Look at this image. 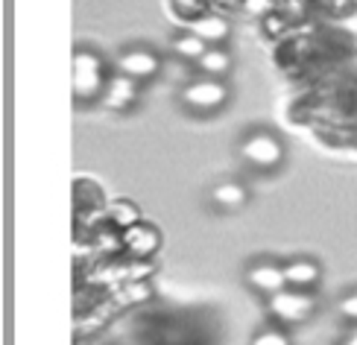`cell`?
Returning a JSON list of instances; mask_svg holds the SVG:
<instances>
[{
    "mask_svg": "<svg viewBox=\"0 0 357 345\" xmlns=\"http://www.w3.org/2000/svg\"><path fill=\"white\" fill-rule=\"evenodd\" d=\"M112 65L106 62V56L94 47H77L73 50V100L79 106H91L100 102L102 91L112 79Z\"/></svg>",
    "mask_w": 357,
    "mask_h": 345,
    "instance_id": "6da1fadb",
    "label": "cell"
},
{
    "mask_svg": "<svg viewBox=\"0 0 357 345\" xmlns=\"http://www.w3.org/2000/svg\"><path fill=\"white\" fill-rule=\"evenodd\" d=\"M237 158L255 173H275L287 161V144L278 132L255 126L243 132L241 144H237Z\"/></svg>",
    "mask_w": 357,
    "mask_h": 345,
    "instance_id": "7a4b0ae2",
    "label": "cell"
},
{
    "mask_svg": "<svg viewBox=\"0 0 357 345\" xmlns=\"http://www.w3.org/2000/svg\"><path fill=\"white\" fill-rule=\"evenodd\" d=\"M178 102L190 114L211 117V114H220L231 102V85L226 79H214V77L188 79L182 85V91H178Z\"/></svg>",
    "mask_w": 357,
    "mask_h": 345,
    "instance_id": "3957f363",
    "label": "cell"
},
{
    "mask_svg": "<svg viewBox=\"0 0 357 345\" xmlns=\"http://www.w3.org/2000/svg\"><path fill=\"white\" fill-rule=\"evenodd\" d=\"M317 296L314 290H293V287H284L281 293L266 298V310H270L273 322L284 325V328H293V325H305L314 319L317 313Z\"/></svg>",
    "mask_w": 357,
    "mask_h": 345,
    "instance_id": "277c9868",
    "label": "cell"
},
{
    "mask_svg": "<svg viewBox=\"0 0 357 345\" xmlns=\"http://www.w3.org/2000/svg\"><path fill=\"white\" fill-rule=\"evenodd\" d=\"M243 281L252 293H258L261 298H270L275 293H281L287 287V278H284V261L278 258H252L243 269Z\"/></svg>",
    "mask_w": 357,
    "mask_h": 345,
    "instance_id": "5b68a950",
    "label": "cell"
},
{
    "mask_svg": "<svg viewBox=\"0 0 357 345\" xmlns=\"http://www.w3.org/2000/svg\"><path fill=\"white\" fill-rule=\"evenodd\" d=\"M114 70L146 85L161 73V56L150 44H129V47H123L114 56Z\"/></svg>",
    "mask_w": 357,
    "mask_h": 345,
    "instance_id": "8992f818",
    "label": "cell"
},
{
    "mask_svg": "<svg viewBox=\"0 0 357 345\" xmlns=\"http://www.w3.org/2000/svg\"><path fill=\"white\" fill-rule=\"evenodd\" d=\"M141 91H144V82L126 77V73H112V79L106 85V91L100 97V106L109 109L114 114H126L132 109H138L141 102Z\"/></svg>",
    "mask_w": 357,
    "mask_h": 345,
    "instance_id": "52a82bcc",
    "label": "cell"
},
{
    "mask_svg": "<svg viewBox=\"0 0 357 345\" xmlns=\"http://www.w3.org/2000/svg\"><path fill=\"white\" fill-rule=\"evenodd\" d=\"M158 249H161V229L153 226V222L141 220L123 231V252L132 261H150Z\"/></svg>",
    "mask_w": 357,
    "mask_h": 345,
    "instance_id": "ba28073f",
    "label": "cell"
},
{
    "mask_svg": "<svg viewBox=\"0 0 357 345\" xmlns=\"http://www.w3.org/2000/svg\"><path fill=\"white\" fill-rule=\"evenodd\" d=\"M284 278L293 290H317L322 281V263L310 254H293L284 261Z\"/></svg>",
    "mask_w": 357,
    "mask_h": 345,
    "instance_id": "9c48e42d",
    "label": "cell"
},
{
    "mask_svg": "<svg viewBox=\"0 0 357 345\" xmlns=\"http://www.w3.org/2000/svg\"><path fill=\"white\" fill-rule=\"evenodd\" d=\"M208 202L222 214H234L249 202V190L243 182H237V178H222V182H217L208 190Z\"/></svg>",
    "mask_w": 357,
    "mask_h": 345,
    "instance_id": "30bf717a",
    "label": "cell"
},
{
    "mask_svg": "<svg viewBox=\"0 0 357 345\" xmlns=\"http://www.w3.org/2000/svg\"><path fill=\"white\" fill-rule=\"evenodd\" d=\"M188 29L190 33H197L208 47H214V44H226V38L231 36V24H229V18H222V15H217V12H211L208 9L202 18H197L193 24H188Z\"/></svg>",
    "mask_w": 357,
    "mask_h": 345,
    "instance_id": "8fae6325",
    "label": "cell"
},
{
    "mask_svg": "<svg viewBox=\"0 0 357 345\" xmlns=\"http://www.w3.org/2000/svg\"><path fill=\"white\" fill-rule=\"evenodd\" d=\"M197 73L199 77H214V79H226L229 73H231V68H234V56L229 53V47L226 44H214V47H208L205 53H202V59L197 65Z\"/></svg>",
    "mask_w": 357,
    "mask_h": 345,
    "instance_id": "7c38bea8",
    "label": "cell"
},
{
    "mask_svg": "<svg viewBox=\"0 0 357 345\" xmlns=\"http://www.w3.org/2000/svg\"><path fill=\"white\" fill-rule=\"evenodd\" d=\"M205 50H208V44H205L197 33H190V29H182V33H176V36L170 38V53H173L176 59H182V62L197 65Z\"/></svg>",
    "mask_w": 357,
    "mask_h": 345,
    "instance_id": "4fadbf2b",
    "label": "cell"
},
{
    "mask_svg": "<svg viewBox=\"0 0 357 345\" xmlns=\"http://www.w3.org/2000/svg\"><path fill=\"white\" fill-rule=\"evenodd\" d=\"M106 220H109V226H114L117 231H126L129 226L141 222V208L135 202H129V199H114L106 208Z\"/></svg>",
    "mask_w": 357,
    "mask_h": 345,
    "instance_id": "5bb4252c",
    "label": "cell"
},
{
    "mask_svg": "<svg viewBox=\"0 0 357 345\" xmlns=\"http://www.w3.org/2000/svg\"><path fill=\"white\" fill-rule=\"evenodd\" d=\"M249 345H293V339H290L284 325L266 322L264 328H258V331H255V337H252Z\"/></svg>",
    "mask_w": 357,
    "mask_h": 345,
    "instance_id": "9a60e30c",
    "label": "cell"
},
{
    "mask_svg": "<svg viewBox=\"0 0 357 345\" xmlns=\"http://www.w3.org/2000/svg\"><path fill=\"white\" fill-rule=\"evenodd\" d=\"M205 12H208L205 0H173V15L185 24H193L197 18H202Z\"/></svg>",
    "mask_w": 357,
    "mask_h": 345,
    "instance_id": "2e32d148",
    "label": "cell"
},
{
    "mask_svg": "<svg viewBox=\"0 0 357 345\" xmlns=\"http://www.w3.org/2000/svg\"><path fill=\"white\" fill-rule=\"evenodd\" d=\"M94 243L100 252H106V254H117V252H123V231H117L114 226H102V231L94 237Z\"/></svg>",
    "mask_w": 357,
    "mask_h": 345,
    "instance_id": "e0dca14e",
    "label": "cell"
},
{
    "mask_svg": "<svg viewBox=\"0 0 357 345\" xmlns=\"http://www.w3.org/2000/svg\"><path fill=\"white\" fill-rule=\"evenodd\" d=\"M334 310L340 313V319L357 325V287H354V290H346L343 296H340L337 305H334Z\"/></svg>",
    "mask_w": 357,
    "mask_h": 345,
    "instance_id": "ac0fdd59",
    "label": "cell"
},
{
    "mask_svg": "<svg viewBox=\"0 0 357 345\" xmlns=\"http://www.w3.org/2000/svg\"><path fill=\"white\" fill-rule=\"evenodd\" d=\"M261 29H264V36L278 38V36L287 33V18L281 12H266L264 18H261Z\"/></svg>",
    "mask_w": 357,
    "mask_h": 345,
    "instance_id": "d6986e66",
    "label": "cell"
},
{
    "mask_svg": "<svg viewBox=\"0 0 357 345\" xmlns=\"http://www.w3.org/2000/svg\"><path fill=\"white\" fill-rule=\"evenodd\" d=\"M343 345H357V325H354V331H351V337L343 342Z\"/></svg>",
    "mask_w": 357,
    "mask_h": 345,
    "instance_id": "ffe728a7",
    "label": "cell"
}]
</instances>
